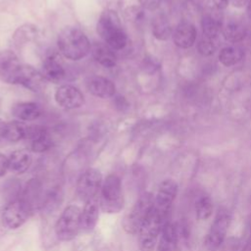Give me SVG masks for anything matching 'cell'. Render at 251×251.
Wrapping results in <instances>:
<instances>
[{
	"mask_svg": "<svg viewBox=\"0 0 251 251\" xmlns=\"http://www.w3.org/2000/svg\"><path fill=\"white\" fill-rule=\"evenodd\" d=\"M97 33L113 50H122L127 44V36L123 29L119 15L112 9L102 12L97 22Z\"/></svg>",
	"mask_w": 251,
	"mask_h": 251,
	"instance_id": "6da1fadb",
	"label": "cell"
},
{
	"mask_svg": "<svg viewBox=\"0 0 251 251\" xmlns=\"http://www.w3.org/2000/svg\"><path fill=\"white\" fill-rule=\"evenodd\" d=\"M58 48L60 52L73 61L84 58L91 50L90 42L85 33L75 26L65 27L58 35Z\"/></svg>",
	"mask_w": 251,
	"mask_h": 251,
	"instance_id": "7a4b0ae2",
	"label": "cell"
},
{
	"mask_svg": "<svg viewBox=\"0 0 251 251\" xmlns=\"http://www.w3.org/2000/svg\"><path fill=\"white\" fill-rule=\"evenodd\" d=\"M124 193L120 177L111 174L107 176L100 189V209L108 214L119 213L124 208Z\"/></svg>",
	"mask_w": 251,
	"mask_h": 251,
	"instance_id": "3957f363",
	"label": "cell"
},
{
	"mask_svg": "<svg viewBox=\"0 0 251 251\" xmlns=\"http://www.w3.org/2000/svg\"><path fill=\"white\" fill-rule=\"evenodd\" d=\"M153 208L154 195L151 192L142 193L123 221L125 230L131 234H137L139 228L153 211Z\"/></svg>",
	"mask_w": 251,
	"mask_h": 251,
	"instance_id": "277c9868",
	"label": "cell"
},
{
	"mask_svg": "<svg viewBox=\"0 0 251 251\" xmlns=\"http://www.w3.org/2000/svg\"><path fill=\"white\" fill-rule=\"evenodd\" d=\"M81 210L76 205H69L59 216L55 224V233L59 240L70 241L81 230Z\"/></svg>",
	"mask_w": 251,
	"mask_h": 251,
	"instance_id": "5b68a950",
	"label": "cell"
},
{
	"mask_svg": "<svg viewBox=\"0 0 251 251\" xmlns=\"http://www.w3.org/2000/svg\"><path fill=\"white\" fill-rule=\"evenodd\" d=\"M166 222L154 211L153 208V211L137 232L138 246L141 251H153L157 247L159 236Z\"/></svg>",
	"mask_w": 251,
	"mask_h": 251,
	"instance_id": "8992f818",
	"label": "cell"
},
{
	"mask_svg": "<svg viewBox=\"0 0 251 251\" xmlns=\"http://www.w3.org/2000/svg\"><path fill=\"white\" fill-rule=\"evenodd\" d=\"M230 214L226 209H220L206 234L205 248L207 251H217L224 244L230 225Z\"/></svg>",
	"mask_w": 251,
	"mask_h": 251,
	"instance_id": "52a82bcc",
	"label": "cell"
},
{
	"mask_svg": "<svg viewBox=\"0 0 251 251\" xmlns=\"http://www.w3.org/2000/svg\"><path fill=\"white\" fill-rule=\"evenodd\" d=\"M178 190L177 183L174 179H164L154 195V211L167 223L170 222L173 203Z\"/></svg>",
	"mask_w": 251,
	"mask_h": 251,
	"instance_id": "ba28073f",
	"label": "cell"
},
{
	"mask_svg": "<svg viewBox=\"0 0 251 251\" xmlns=\"http://www.w3.org/2000/svg\"><path fill=\"white\" fill-rule=\"evenodd\" d=\"M31 213V208L19 197L7 203L3 209L1 220L5 227L9 229H16L27 221Z\"/></svg>",
	"mask_w": 251,
	"mask_h": 251,
	"instance_id": "9c48e42d",
	"label": "cell"
},
{
	"mask_svg": "<svg viewBox=\"0 0 251 251\" xmlns=\"http://www.w3.org/2000/svg\"><path fill=\"white\" fill-rule=\"evenodd\" d=\"M102 183L103 180L100 171L94 168L87 169L78 176L76 180V195L83 202L96 198L101 189Z\"/></svg>",
	"mask_w": 251,
	"mask_h": 251,
	"instance_id": "30bf717a",
	"label": "cell"
},
{
	"mask_svg": "<svg viewBox=\"0 0 251 251\" xmlns=\"http://www.w3.org/2000/svg\"><path fill=\"white\" fill-rule=\"evenodd\" d=\"M22 66L14 52L6 50L0 53V78L3 81L18 84Z\"/></svg>",
	"mask_w": 251,
	"mask_h": 251,
	"instance_id": "8fae6325",
	"label": "cell"
},
{
	"mask_svg": "<svg viewBox=\"0 0 251 251\" xmlns=\"http://www.w3.org/2000/svg\"><path fill=\"white\" fill-rule=\"evenodd\" d=\"M224 23V17L221 10L209 9L203 12L201 17V27L202 36L209 39H218L220 32L222 31V26Z\"/></svg>",
	"mask_w": 251,
	"mask_h": 251,
	"instance_id": "7c38bea8",
	"label": "cell"
},
{
	"mask_svg": "<svg viewBox=\"0 0 251 251\" xmlns=\"http://www.w3.org/2000/svg\"><path fill=\"white\" fill-rule=\"evenodd\" d=\"M25 139L28 141L29 149L36 153L47 151L53 144L48 130L42 126H27Z\"/></svg>",
	"mask_w": 251,
	"mask_h": 251,
	"instance_id": "4fadbf2b",
	"label": "cell"
},
{
	"mask_svg": "<svg viewBox=\"0 0 251 251\" xmlns=\"http://www.w3.org/2000/svg\"><path fill=\"white\" fill-rule=\"evenodd\" d=\"M55 100L60 107L67 110L79 108L84 102L83 95L79 89L69 84H64L57 88Z\"/></svg>",
	"mask_w": 251,
	"mask_h": 251,
	"instance_id": "5bb4252c",
	"label": "cell"
},
{
	"mask_svg": "<svg viewBox=\"0 0 251 251\" xmlns=\"http://www.w3.org/2000/svg\"><path fill=\"white\" fill-rule=\"evenodd\" d=\"M221 32L226 41L237 43L246 37L247 26L240 17L230 16L226 20L224 19Z\"/></svg>",
	"mask_w": 251,
	"mask_h": 251,
	"instance_id": "9a60e30c",
	"label": "cell"
},
{
	"mask_svg": "<svg viewBox=\"0 0 251 251\" xmlns=\"http://www.w3.org/2000/svg\"><path fill=\"white\" fill-rule=\"evenodd\" d=\"M197 38V29L195 25L187 21L177 24L173 31V40L176 46L181 49L192 47Z\"/></svg>",
	"mask_w": 251,
	"mask_h": 251,
	"instance_id": "2e32d148",
	"label": "cell"
},
{
	"mask_svg": "<svg viewBox=\"0 0 251 251\" xmlns=\"http://www.w3.org/2000/svg\"><path fill=\"white\" fill-rule=\"evenodd\" d=\"M46 79L42 74L30 66H22L18 84H22L33 92H39L45 87Z\"/></svg>",
	"mask_w": 251,
	"mask_h": 251,
	"instance_id": "e0dca14e",
	"label": "cell"
},
{
	"mask_svg": "<svg viewBox=\"0 0 251 251\" xmlns=\"http://www.w3.org/2000/svg\"><path fill=\"white\" fill-rule=\"evenodd\" d=\"M86 86L88 91L100 98H110L115 95L116 86L112 80L104 76H92L87 82Z\"/></svg>",
	"mask_w": 251,
	"mask_h": 251,
	"instance_id": "ac0fdd59",
	"label": "cell"
},
{
	"mask_svg": "<svg viewBox=\"0 0 251 251\" xmlns=\"http://www.w3.org/2000/svg\"><path fill=\"white\" fill-rule=\"evenodd\" d=\"M178 232L176 226L170 221L162 228L157 243V251H177Z\"/></svg>",
	"mask_w": 251,
	"mask_h": 251,
	"instance_id": "d6986e66",
	"label": "cell"
},
{
	"mask_svg": "<svg viewBox=\"0 0 251 251\" xmlns=\"http://www.w3.org/2000/svg\"><path fill=\"white\" fill-rule=\"evenodd\" d=\"M27 126L22 122H6L0 119V138L11 142H17L25 139Z\"/></svg>",
	"mask_w": 251,
	"mask_h": 251,
	"instance_id": "ffe728a7",
	"label": "cell"
},
{
	"mask_svg": "<svg viewBox=\"0 0 251 251\" xmlns=\"http://www.w3.org/2000/svg\"><path fill=\"white\" fill-rule=\"evenodd\" d=\"M99 209L100 204L97 197L85 202L80 216L81 230L88 232L95 227L99 218Z\"/></svg>",
	"mask_w": 251,
	"mask_h": 251,
	"instance_id": "44dd1931",
	"label": "cell"
},
{
	"mask_svg": "<svg viewBox=\"0 0 251 251\" xmlns=\"http://www.w3.org/2000/svg\"><path fill=\"white\" fill-rule=\"evenodd\" d=\"M40 73L46 80L52 82H58L62 80L66 75V71L62 63L54 55H50L47 58H45V60L42 63Z\"/></svg>",
	"mask_w": 251,
	"mask_h": 251,
	"instance_id": "7402d4cb",
	"label": "cell"
},
{
	"mask_svg": "<svg viewBox=\"0 0 251 251\" xmlns=\"http://www.w3.org/2000/svg\"><path fill=\"white\" fill-rule=\"evenodd\" d=\"M8 162L9 171L13 174L21 175L29 169L32 163V156L28 149H19L10 155Z\"/></svg>",
	"mask_w": 251,
	"mask_h": 251,
	"instance_id": "603a6c76",
	"label": "cell"
},
{
	"mask_svg": "<svg viewBox=\"0 0 251 251\" xmlns=\"http://www.w3.org/2000/svg\"><path fill=\"white\" fill-rule=\"evenodd\" d=\"M92 56L96 62L106 68H112L117 63V56L107 44L95 43L91 48Z\"/></svg>",
	"mask_w": 251,
	"mask_h": 251,
	"instance_id": "cb8c5ba5",
	"label": "cell"
},
{
	"mask_svg": "<svg viewBox=\"0 0 251 251\" xmlns=\"http://www.w3.org/2000/svg\"><path fill=\"white\" fill-rule=\"evenodd\" d=\"M12 113L21 121H34L41 115V110L36 103L21 102L13 107Z\"/></svg>",
	"mask_w": 251,
	"mask_h": 251,
	"instance_id": "d4e9b609",
	"label": "cell"
},
{
	"mask_svg": "<svg viewBox=\"0 0 251 251\" xmlns=\"http://www.w3.org/2000/svg\"><path fill=\"white\" fill-rule=\"evenodd\" d=\"M244 57L242 48L232 45L222 48L219 52V61L225 67H232L238 64Z\"/></svg>",
	"mask_w": 251,
	"mask_h": 251,
	"instance_id": "484cf974",
	"label": "cell"
},
{
	"mask_svg": "<svg viewBox=\"0 0 251 251\" xmlns=\"http://www.w3.org/2000/svg\"><path fill=\"white\" fill-rule=\"evenodd\" d=\"M152 33L159 40H167L172 35V27L164 14H158L152 21Z\"/></svg>",
	"mask_w": 251,
	"mask_h": 251,
	"instance_id": "4316f807",
	"label": "cell"
},
{
	"mask_svg": "<svg viewBox=\"0 0 251 251\" xmlns=\"http://www.w3.org/2000/svg\"><path fill=\"white\" fill-rule=\"evenodd\" d=\"M62 199H63V193L60 187L54 186L42 195L40 209L46 212H51L60 205V203L62 202Z\"/></svg>",
	"mask_w": 251,
	"mask_h": 251,
	"instance_id": "83f0119b",
	"label": "cell"
},
{
	"mask_svg": "<svg viewBox=\"0 0 251 251\" xmlns=\"http://www.w3.org/2000/svg\"><path fill=\"white\" fill-rule=\"evenodd\" d=\"M213 213V201L211 197L202 193L197 196L195 200V214L196 217L201 221L208 220Z\"/></svg>",
	"mask_w": 251,
	"mask_h": 251,
	"instance_id": "f1b7e54d",
	"label": "cell"
},
{
	"mask_svg": "<svg viewBox=\"0 0 251 251\" xmlns=\"http://www.w3.org/2000/svg\"><path fill=\"white\" fill-rule=\"evenodd\" d=\"M217 48V40L209 39L206 37H201L197 43V50L203 56H210L214 54Z\"/></svg>",
	"mask_w": 251,
	"mask_h": 251,
	"instance_id": "f546056e",
	"label": "cell"
},
{
	"mask_svg": "<svg viewBox=\"0 0 251 251\" xmlns=\"http://www.w3.org/2000/svg\"><path fill=\"white\" fill-rule=\"evenodd\" d=\"M162 0H138L140 6L148 11H155L159 8Z\"/></svg>",
	"mask_w": 251,
	"mask_h": 251,
	"instance_id": "4dcf8cb0",
	"label": "cell"
},
{
	"mask_svg": "<svg viewBox=\"0 0 251 251\" xmlns=\"http://www.w3.org/2000/svg\"><path fill=\"white\" fill-rule=\"evenodd\" d=\"M8 170H9L8 158L4 154L0 153V177L3 176Z\"/></svg>",
	"mask_w": 251,
	"mask_h": 251,
	"instance_id": "1f68e13d",
	"label": "cell"
},
{
	"mask_svg": "<svg viewBox=\"0 0 251 251\" xmlns=\"http://www.w3.org/2000/svg\"><path fill=\"white\" fill-rule=\"evenodd\" d=\"M215 7L219 10H224L227 7V5L230 3V0H213Z\"/></svg>",
	"mask_w": 251,
	"mask_h": 251,
	"instance_id": "d6a6232c",
	"label": "cell"
},
{
	"mask_svg": "<svg viewBox=\"0 0 251 251\" xmlns=\"http://www.w3.org/2000/svg\"><path fill=\"white\" fill-rule=\"evenodd\" d=\"M230 3H231L234 7L241 8V7L245 6V5H247L248 0H230Z\"/></svg>",
	"mask_w": 251,
	"mask_h": 251,
	"instance_id": "836d02e7",
	"label": "cell"
},
{
	"mask_svg": "<svg viewBox=\"0 0 251 251\" xmlns=\"http://www.w3.org/2000/svg\"><path fill=\"white\" fill-rule=\"evenodd\" d=\"M241 251H251V234L249 235V237H248V239H247V241H246V243H245V245H244V247L242 248Z\"/></svg>",
	"mask_w": 251,
	"mask_h": 251,
	"instance_id": "e575fe53",
	"label": "cell"
},
{
	"mask_svg": "<svg viewBox=\"0 0 251 251\" xmlns=\"http://www.w3.org/2000/svg\"><path fill=\"white\" fill-rule=\"evenodd\" d=\"M247 14H248V17L251 19V0H248V3H247Z\"/></svg>",
	"mask_w": 251,
	"mask_h": 251,
	"instance_id": "d590c367",
	"label": "cell"
},
{
	"mask_svg": "<svg viewBox=\"0 0 251 251\" xmlns=\"http://www.w3.org/2000/svg\"><path fill=\"white\" fill-rule=\"evenodd\" d=\"M189 1H191V2H199L201 0H189Z\"/></svg>",
	"mask_w": 251,
	"mask_h": 251,
	"instance_id": "8d00e7d4",
	"label": "cell"
}]
</instances>
